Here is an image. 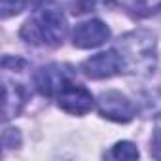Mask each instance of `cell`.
Here are the masks:
<instances>
[{"instance_id": "obj_1", "label": "cell", "mask_w": 161, "mask_h": 161, "mask_svg": "<svg viewBox=\"0 0 161 161\" xmlns=\"http://www.w3.org/2000/svg\"><path fill=\"white\" fill-rule=\"evenodd\" d=\"M68 25L63 10L51 4L36 8V14L21 27L19 36L32 46H59L66 36Z\"/></svg>"}, {"instance_id": "obj_2", "label": "cell", "mask_w": 161, "mask_h": 161, "mask_svg": "<svg viewBox=\"0 0 161 161\" xmlns=\"http://www.w3.org/2000/svg\"><path fill=\"white\" fill-rule=\"evenodd\" d=\"M118 51L129 72L146 74L155 66V36L146 31H135L121 36Z\"/></svg>"}, {"instance_id": "obj_3", "label": "cell", "mask_w": 161, "mask_h": 161, "mask_svg": "<svg viewBox=\"0 0 161 161\" xmlns=\"http://www.w3.org/2000/svg\"><path fill=\"white\" fill-rule=\"evenodd\" d=\"M74 70L68 64L51 63L46 66H40L34 74V86L42 97H57L63 87L72 82Z\"/></svg>"}, {"instance_id": "obj_4", "label": "cell", "mask_w": 161, "mask_h": 161, "mask_svg": "<svg viewBox=\"0 0 161 161\" xmlns=\"http://www.w3.org/2000/svg\"><path fill=\"white\" fill-rule=\"evenodd\" d=\"M80 70L91 80H104V78H112V76L123 72L125 63L118 49H106V51H101V53L86 59L82 63V66H80Z\"/></svg>"}, {"instance_id": "obj_5", "label": "cell", "mask_w": 161, "mask_h": 161, "mask_svg": "<svg viewBox=\"0 0 161 161\" xmlns=\"http://www.w3.org/2000/svg\"><path fill=\"white\" fill-rule=\"evenodd\" d=\"M97 108L99 114L106 119L118 121V123H127L135 118V104L129 101L119 91H104L97 99Z\"/></svg>"}, {"instance_id": "obj_6", "label": "cell", "mask_w": 161, "mask_h": 161, "mask_svg": "<svg viewBox=\"0 0 161 161\" xmlns=\"http://www.w3.org/2000/svg\"><path fill=\"white\" fill-rule=\"evenodd\" d=\"M57 104L61 110H64L72 116H86L87 112H91L95 99L87 87L68 82L63 87V91L57 95Z\"/></svg>"}, {"instance_id": "obj_7", "label": "cell", "mask_w": 161, "mask_h": 161, "mask_svg": "<svg viewBox=\"0 0 161 161\" xmlns=\"http://www.w3.org/2000/svg\"><path fill=\"white\" fill-rule=\"evenodd\" d=\"M110 38V29L101 19H89L74 27L72 44L80 49H91L103 46Z\"/></svg>"}, {"instance_id": "obj_8", "label": "cell", "mask_w": 161, "mask_h": 161, "mask_svg": "<svg viewBox=\"0 0 161 161\" xmlns=\"http://www.w3.org/2000/svg\"><path fill=\"white\" fill-rule=\"evenodd\" d=\"M29 93L21 84L10 82L4 78V119H12L21 114L23 106L27 104Z\"/></svg>"}, {"instance_id": "obj_9", "label": "cell", "mask_w": 161, "mask_h": 161, "mask_svg": "<svg viewBox=\"0 0 161 161\" xmlns=\"http://www.w3.org/2000/svg\"><path fill=\"white\" fill-rule=\"evenodd\" d=\"M121 4L135 17H148L161 10V0H121Z\"/></svg>"}, {"instance_id": "obj_10", "label": "cell", "mask_w": 161, "mask_h": 161, "mask_svg": "<svg viewBox=\"0 0 161 161\" xmlns=\"http://www.w3.org/2000/svg\"><path fill=\"white\" fill-rule=\"evenodd\" d=\"M106 157H110V159H138L140 152L133 142L121 140V142H116L112 146V150L106 153Z\"/></svg>"}, {"instance_id": "obj_11", "label": "cell", "mask_w": 161, "mask_h": 161, "mask_svg": "<svg viewBox=\"0 0 161 161\" xmlns=\"http://www.w3.org/2000/svg\"><path fill=\"white\" fill-rule=\"evenodd\" d=\"M29 4L31 0H2L0 2V15H2V19H8L12 15L21 14Z\"/></svg>"}, {"instance_id": "obj_12", "label": "cell", "mask_w": 161, "mask_h": 161, "mask_svg": "<svg viewBox=\"0 0 161 161\" xmlns=\"http://www.w3.org/2000/svg\"><path fill=\"white\" fill-rule=\"evenodd\" d=\"M150 153L153 159H161V112L153 119V133L150 142Z\"/></svg>"}, {"instance_id": "obj_13", "label": "cell", "mask_w": 161, "mask_h": 161, "mask_svg": "<svg viewBox=\"0 0 161 161\" xmlns=\"http://www.w3.org/2000/svg\"><path fill=\"white\" fill-rule=\"evenodd\" d=\"M2 144H4V150H10V148H17L21 144V135L17 129H12L8 127L4 133H2Z\"/></svg>"}, {"instance_id": "obj_14", "label": "cell", "mask_w": 161, "mask_h": 161, "mask_svg": "<svg viewBox=\"0 0 161 161\" xmlns=\"http://www.w3.org/2000/svg\"><path fill=\"white\" fill-rule=\"evenodd\" d=\"M70 8H72V14H86L93 8V2L91 0H70Z\"/></svg>"}, {"instance_id": "obj_15", "label": "cell", "mask_w": 161, "mask_h": 161, "mask_svg": "<svg viewBox=\"0 0 161 161\" xmlns=\"http://www.w3.org/2000/svg\"><path fill=\"white\" fill-rule=\"evenodd\" d=\"M51 0H31V4L34 6V8H38V6H44V4H49Z\"/></svg>"}]
</instances>
